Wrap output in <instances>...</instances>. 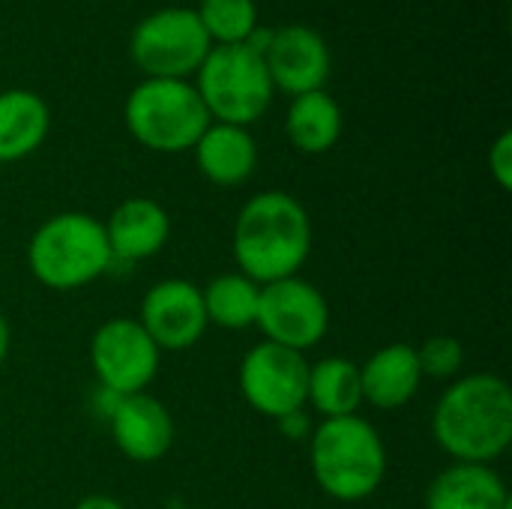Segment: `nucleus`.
Listing matches in <instances>:
<instances>
[{
	"instance_id": "obj_1",
	"label": "nucleus",
	"mask_w": 512,
	"mask_h": 509,
	"mask_svg": "<svg viewBox=\"0 0 512 509\" xmlns=\"http://www.w3.org/2000/svg\"><path fill=\"white\" fill-rule=\"evenodd\" d=\"M432 438L453 462H498L512 444L510 384L492 372L456 378L432 411Z\"/></svg>"
},
{
	"instance_id": "obj_2",
	"label": "nucleus",
	"mask_w": 512,
	"mask_h": 509,
	"mask_svg": "<svg viewBox=\"0 0 512 509\" xmlns=\"http://www.w3.org/2000/svg\"><path fill=\"white\" fill-rule=\"evenodd\" d=\"M231 249L240 267L237 273L258 285L300 276L312 252V219L306 207L282 189L255 192L234 219Z\"/></svg>"
},
{
	"instance_id": "obj_3",
	"label": "nucleus",
	"mask_w": 512,
	"mask_h": 509,
	"mask_svg": "<svg viewBox=\"0 0 512 509\" xmlns=\"http://www.w3.org/2000/svg\"><path fill=\"white\" fill-rule=\"evenodd\" d=\"M309 468L327 498L357 504L381 489L387 447L378 429L360 414L321 420L309 435Z\"/></svg>"
},
{
	"instance_id": "obj_4",
	"label": "nucleus",
	"mask_w": 512,
	"mask_h": 509,
	"mask_svg": "<svg viewBox=\"0 0 512 509\" xmlns=\"http://www.w3.org/2000/svg\"><path fill=\"white\" fill-rule=\"evenodd\" d=\"M264 27H258L249 42L213 45L195 72V90L216 123L252 126L273 105V81L264 63Z\"/></svg>"
},
{
	"instance_id": "obj_5",
	"label": "nucleus",
	"mask_w": 512,
	"mask_h": 509,
	"mask_svg": "<svg viewBox=\"0 0 512 509\" xmlns=\"http://www.w3.org/2000/svg\"><path fill=\"white\" fill-rule=\"evenodd\" d=\"M30 276L51 291H78L114 267L102 219L66 210L48 216L27 243Z\"/></svg>"
},
{
	"instance_id": "obj_6",
	"label": "nucleus",
	"mask_w": 512,
	"mask_h": 509,
	"mask_svg": "<svg viewBox=\"0 0 512 509\" xmlns=\"http://www.w3.org/2000/svg\"><path fill=\"white\" fill-rule=\"evenodd\" d=\"M129 135L153 153H186L213 123L195 84L183 78H144L123 105Z\"/></svg>"
},
{
	"instance_id": "obj_7",
	"label": "nucleus",
	"mask_w": 512,
	"mask_h": 509,
	"mask_svg": "<svg viewBox=\"0 0 512 509\" xmlns=\"http://www.w3.org/2000/svg\"><path fill=\"white\" fill-rule=\"evenodd\" d=\"M213 42L204 33L195 9L165 6L141 18L129 36V57L144 78H183L198 72Z\"/></svg>"
},
{
	"instance_id": "obj_8",
	"label": "nucleus",
	"mask_w": 512,
	"mask_h": 509,
	"mask_svg": "<svg viewBox=\"0 0 512 509\" xmlns=\"http://www.w3.org/2000/svg\"><path fill=\"white\" fill-rule=\"evenodd\" d=\"M255 327L264 333V342L306 354L330 330L327 297L303 276L261 285Z\"/></svg>"
},
{
	"instance_id": "obj_9",
	"label": "nucleus",
	"mask_w": 512,
	"mask_h": 509,
	"mask_svg": "<svg viewBox=\"0 0 512 509\" xmlns=\"http://www.w3.org/2000/svg\"><path fill=\"white\" fill-rule=\"evenodd\" d=\"M162 351L135 318H111L96 327L90 339V366L99 390L114 396L147 393L159 375Z\"/></svg>"
},
{
	"instance_id": "obj_10",
	"label": "nucleus",
	"mask_w": 512,
	"mask_h": 509,
	"mask_svg": "<svg viewBox=\"0 0 512 509\" xmlns=\"http://www.w3.org/2000/svg\"><path fill=\"white\" fill-rule=\"evenodd\" d=\"M237 384L249 408L276 423L306 408L309 360L300 351L273 342H258L246 351L237 372Z\"/></svg>"
},
{
	"instance_id": "obj_11",
	"label": "nucleus",
	"mask_w": 512,
	"mask_h": 509,
	"mask_svg": "<svg viewBox=\"0 0 512 509\" xmlns=\"http://www.w3.org/2000/svg\"><path fill=\"white\" fill-rule=\"evenodd\" d=\"M135 321L159 351H189L210 327L201 288L189 279H162L150 285Z\"/></svg>"
},
{
	"instance_id": "obj_12",
	"label": "nucleus",
	"mask_w": 512,
	"mask_h": 509,
	"mask_svg": "<svg viewBox=\"0 0 512 509\" xmlns=\"http://www.w3.org/2000/svg\"><path fill=\"white\" fill-rule=\"evenodd\" d=\"M264 63L273 90L294 96L324 90L333 72V57L327 39L309 24H285L267 33Z\"/></svg>"
},
{
	"instance_id": "obj_13",
	"label": "nucleus",
	"mask_w": 512,
	"mask_h": 509,
	"mask_svg": "<svg viewBox=\"0 0 512 509\" xmlns=\"http://www.w3.org/2000/svg\"><path fill=\"white\" fill-rule=\"evenodd\" d=\"M108 426L117 450L135 465H153L174 447L171 411L150 393L120 396L108 411Z\"/></svg>"
},
{
	"instance_id": "obj_14",
	"label": "nucleus",
	"mask_w": 512,
	"mask_h": 509,
	"mask_svg": "<svg viewBox=\"0 0 512 509\" xmlns=\"http://www.w3.org/2000/svg\"><path fill=\"white\" fill-rule=\"evenodd\" d=\"M105 237L114 255V264H138L153 255H159L171 237V216L168 210L147 198V195H132L120 201L111 216L102 222Z\"/></svg>"
},
{
	"instance_id": "obj_15",
	"label": "nucleus",
	"mask_w": 512,
	"mask_h": 509,
	"mask_svg": "<svg viewBox=\"0 0 512 509\" xmlns=\"http://www.w3.org/2000/svg\"><path fill=\"white\" fill-rule=\"evenodd\" d=\"M423 384L417 348L408 342H393L378 348L363 366H360V387H363V405H372L375 411H399L405 408Z\"/></svg>"
},
{
	"instance_id": "obj_16",
	"label": "nucleus",
	"mask_w": 512,
	"mask_h": 509,
	"mask_svg": "<svg viewBox=\"0 0 512 509\" xmlns=\"http://www.w3.org/2000/svg\"><path fill=\"white\" fill-rule=\"evenodd\" d=\"M198 171L213 186H243L258 168V144L246 126L210 123L192 147Z\"/></svg>"
},
{
	"instance_id": "obj_17",
	"label": "nucleus",
	"mask_w": 512,
	"mask_h": 509,
	"mask_svg": "<svg viewBox=\"0 0 512 509\" xmlns=\"http://www.w3.org/2000/svg\"><path fill=\"white\" fill-rule=\"evenodd\" d=\"M426 509H512V498L492 465L453 462L429 483Z\"/></svg>"
},
{
	"instance_id": "obj_18",
	"label": "nucleus",
	"mask_w": 512,
	"mask_h": 509,
	"mask_svg": "<svg viewBox=\"0 0 512 509\" xmlns=\"http://www.w3.org/2000/svg\"><path fill=\"white\" fill-rule=\"evenodd\" d=\"M51 129V111L45 99L24 87L0 93V165L33 156Z\"/></svg>"
},
{
	"instance_id": "obj_19",
	"label": "nucleus",
	"mask_w": 512,
	"mask_h": 509,
	"mask_svg": "<svg viewBox=\"0 0 512 509\" xmlns=\"http://www.w3.org/2000/svg\"><path fill=\"white\" fill-rule=\"evenodd\" d=\"M342 129V105L327 90H312L291 99L285 114V135L294 150L306 156H321L339 144Z\"/></svg>"
},
{
	"instance_id": "obj_20",
	"label": "nucleus",
	"mask_w": 512,
	"mask_h": 509,
	"mask_svg": "<svg viewBox=\"0 0 512 509\" xmlns=\"http://www.w3.org/2000/svg\"><path fill=\"white\" fill-rule=\"evenodd\" d=\"M306 405L318 411L321 420L351 417L363 408L360 366L348 357H324L309 363Z\"/></svg>"
},
{
	"instance_id": "obj_21",
	"label": "nucleus",
	"mask_w": 512,
	"mask_h": 509,
	"mask_svg": "<svg viewBox=\"0 0 512 509\" xmlns=\"http://www.w3.org/2000/svg\"><path fill=\"white\" fill-rule=\"evenodd\" d=\"M207 324L222 330H246L255 327L261 285L243 273H222L201 288Z\"/></svg>"
},
{
	"instance_id": "obj_22",
	"label": "nucleus",
	"mask_w": 512,
	"mask_h": 509,
	"mask_svg": "<svg viewBox=\"0 0 512 509\" xmlns=\"http://www.w3.org/2000/svg\"><path fill=\"white\" fill-rule=\"evenodd\" d=\"M195 15L213 45H240L258 30L255 0H201Z\"/></svg>"
},
{
	"instance_id": "obj_23",
	"label": "nucleus",
	"mask_w": 512,
	"mask_h": 509,
	"mask_svg": "<svg viewBox=\"0 0 512 509\" xmlns=\"http://www.w3.org/2000/svg\"><path fill=\"white\" fill-rule=\"evenodd\" d=\"M417 360H420L423 378L447 381V378H456L462 372L465 348H462V342L456 336H429L417 348Z\"/></svg>"
},
{
	"instance_id": "obj_24",
	"label": "nucleus",
	"mask_w": 512,
	"mask_h": 509,
	"mask_svg": "<svg viewBox=\"0 0 512 509\" xmlns=\"http://www.w3.org/2000/svg\"><path fill=\"white\" fill-rule=\"evenodd\" d=\"M489 174L498 183V189L510 192L512 189V132L504 129L495 144L489 147Z\"/></svg>"
},
{
	"instance_id": "obj_25",
	"label": "nucleus",
	"mask_w": 512,
	"mask_h": 509,
	"mask_svg": "<svg viewBox=\"0 0 512 509\" xmlns=\"http://www.w3.org/2000/svg\"><path fill=\"white\" fill-rule=\"evenodd\" d=\"M276 426H279V432L285 435V438H291V441H300V438H309L312 435V420H309V414H306V408L303 411H294V414H288V417H282V420H276Z\"/></svg>"
},
{
	"instance_id": "obj_26",
	"label": "nucleus",
	"mask_w": 512,
	"mask_h": 509,
	"mask_svg": "<svg viewBox=\"0 0 512 509\" xmlns=\"http://www.w3.org/2000/svg\"><path fill=\"white\" fill-rule=\"evenodd\" d=\"M72 509H126V504H120L117 498H108V495H90V498H81Z\"/></svg>"
},
{
	"instance_id": "obj_27",
	"label": "nucleus",
	"mask_w": 512,
	"mask_h": 509,
	"mask_svg": "<svg viewBox=\"0 0 512 509\" xmlns=\"http://www.w3.org/2000/svg\"><path fill=\"white\" fill-rule=\"evenodd\" d=\"M9 345H12V333H9V321L0 315V366L6 363L9 357Z\"/></svg>"
},
{
	"instance_id": "obj_28",
	"label": "nucleus",
	"mask_w": 512,
	"mask_h": 509,
	"mask_svg": "<svg viewBox=\"0 0 512 509\" xmlns=\"http://www.w3.org/2000/svg\"><path fill=\"white\" fill-rule=\"evenodd\" d=\"M174 509H195V507H174Z\"/></svg>"
},
{
	"instance_id": "obj_29",
	"label": "nucleus",
	"mask_w": 512,
	"mask_h": 509,
	"mask_svg": "<svg viewBox=\"0 0 512 509\" xmlns=\"http://www.w3.org/2000/svg\"><path fill=\"white\" fill-rule=\"evenodd\" d=\"M168 3H177V0H168Z\"/></svg>"
}]
</instances>
